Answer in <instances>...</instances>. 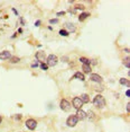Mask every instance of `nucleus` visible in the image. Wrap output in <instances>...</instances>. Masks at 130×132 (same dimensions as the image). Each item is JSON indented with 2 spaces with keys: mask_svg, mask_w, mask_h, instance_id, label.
<instances>
[{
  "mask_svg": "<svg viewBox=\"0 0 130 132\" xmlns=\"http://www.w3.org/2000/svg\"><path fill=\"white\" fill-rule=\"evenodd\" d=\"M18 33H23V28H19V29H18Z\"/></svg>",
  "mask_w": 130,
  "mask_h": 132,
  "instance_id": "obj_33",
  "label": "nucleus"
},
{
  "mask_svg": "<svg viewBox=\"0 0 130 132\" xmlns=\"http://www.w3.org/2000/svg\"><path fill=\"white\" fill-rule=\"evenodd\" d=\"M21 115H16V117H15V119H16V120H19V119H21Z\"/></svg>",
  "mask_w": 130,
  "mask_h": 132,
  "instance_id": "obj_30",
  "label": "nucleus"
},
{
  "mask_svg": "<svg viewBox=\"0 0 130 132\" xmlns=\"http://www.w3.org/2000/svg\"><path fill=\"white\" fill-rule=\"evenodd\" d=\"M93 105L96 106L98 109H103L105 106V99L102 95H96L94 98H93Z\"/></svg>",
  "mask_w": 130,
  "mask_h": 132,
  "instance_id": "obj_1",
  "label": "nucleus"
},
{
  "mask_svg": "<svg viewBox=\"0 0 130 132\" xmlns=\"http://www.w3.org/2000/svg\"><path fill=\"white\" fill-rule=\"evenodd\" d=\"M89 16H90L89 12H82V14L80 15V16H78V21H80V22L85 21V19H87V18L89 17Z\"/></svg>",
  "mask_w": 130,
  "mask_h": 132,
  "instance_id": "obj_14",
  "label": "nucleus"
},
{
  "mask_svg": "<svg viewBox=\"0 0 130 132\" xmlns=\"http://www.w3.org/2000/svg\"><path fill=\"white\" fill-rule=\"evenodd\" d=\"M74 78H76V79H78V80H81V81H84V80H85V77H84V75L82 72H75Z\"/></svg>",
  "mask_w": 130,
  "mask_h": 132,
  "instance_id": "obj_13",
  "label": "nucleus"
},
{
  "mask_svg": "<svg viewBox=\"0 0 130 132\" xmlns=\"http://www.w3.org/2000/svg\"><path fill=\"white\" fill-rule=\"evenodd\" d=\"M75 116L78 117V121H83L84 119H87V112L82 111V110H78V113L75 114Z\"/></svg>",
  "mask_w": 130,
  "mask_h": 132,
  "instance_id": "obj_8",
  "label": "nucleus"
},
{
  "mask_svg": "<svg viewBox=\"0 0 130 132\" xmlns=\"http://www.w3.org/2000/svg\"><path fill=\"white\" fill-rule=\"evenodd\" d=\"M39 67H41V69H43V70H47V69H48L47 65H46V63H44V62H41V65H39Z\"/></svg>",
  "mask_w": 130,
  "mask_h": 132,
  "instance_id": "obj_20",
  "label": "nucleus"
},
{
  "mask_svg": "<svg viewBox=\"0 0 130 132\" xmlns=\"http://www.w3.org/2000/svg\"><path fill=\"white\" fill-rule=\"evenodd\" d=\"M60 35H62V36H67V35H69V32H66L65 29H61V31H60Z\"/></svg>",
  "mask_w": 130,
  "mask_h": 132,
  "instance_id": "obj_21",
  "label": "nucleus"
},
{
  "mask_svg": "<svg viewBox=\"0 0 130 132\" xmlns=\"http://www.w3.org/2000/svg\"><path fill=\"white\" fill-rule=\"evenodd\" d=\"M127 111L130 112V103H128V104H127Z\"/></svg>",
  "mask_w": 130,
  "mask_h": 132,
  "instance_id": "obj_29",
  "label": "nucleus"
},
{
  "mask_svg": "<svg viewBox=\"0 0 130 132\" xmlns=\"http://www.w3.org/2000/svg\"><path fill=\"white\" fill-rule=\"evenodd\" d=\"M74 8L80 9V10H84V9H85V7H84L83 5H75V7H74Z\"/></svg>",
  "mask_w": 130,
  "mask_h": 132,
  "instance_id": "obj_23",
  "label": "nucleus"
},
{
  "mask_svg": "<svg viewBox=\"0 0 130 132\" xmlns=\"http://www.w3.org/2000/svg\"><path fill=\"white\" fill-rule=\"evenodd\" d=\"M1 122H2V117L0 116V123H1Z\"/></svg>",
  "mask_w": 130,
  "mask_h": 132,
  "instance_id": "obj_35",
  "label": "nucleus"
},
{
  "mask_svg": "<svg viewBox=\"0 0 130 132\" xmlns=\"http://www.w3.org/2000/svg\"><path fill=\"white\" fill-rule=\"evenodd\" d=\"M80 61L83 63V65H87V66H90V63H91V60H89L87 58H80Z\"/></svg>",
  "mask_w": 130,
  "mask_h": 132,
  "instance_id": "obj_16",
  "label": "nucleus"
},
{
  "mask_svg": "<svg viewBox=\"0 0 130 132\" xmlns=\"http://www.w3.org/2000/svg\"><path fill=\"white\" fill-rule=\"evenodd\" d=\"M26 126L28 130H35L37 128V121L34 119H28L26 121Z\"/></svg>",
  "mask_w": 130,
  "mask_h": 132,
  "instance_id": "obj_5",
  "label": "nucleus"
},
{
  "mask_svg": "<svg viewBox=\"0 0 130 132\" xmlns=\"http://www.w3.org/2000/svg\"><path fill=\"white\" fill-rule=\"evenodd\" d=\"M16 36H17V33H15L14 35H12V36H11V38H12V37H14V38H15V37H16Z\"/></svg>",
  "mask_w": 130,
  "mask_h": 132,
  "instance_id": "obj_34",
  "label": "nucleus"
},
{
  "mask_svg": "<svg viewBox=\"0 0 130 132\" xmlns=\"http://www.w3.org/2000/svg\"><path fill=\"white\" fill-rule=\"evenodd\" d=\"M90 79L92 80L93 82H98V84H100V82H102V77L99 76V75H96V73H93V75H91L90 76Z\"/></svg>",
  "mask_w": 130,
  "mask_h": 132,
  "instance_id": "obj_9",
  "label": "nucleus"
},
{
  "mask_svg": "<svg viewBox=\"0 0 130 132\" xmlns=\"http://www.w3.org/2000/svg\"><path fill=\"white\" fill-rule=\"evenodd\" d=\"M80 98H81V100H82L83 104H87V103L90 102V97H89V95H87V94H82Z\"/></svg>",
  "mask_w": 130,
  "mask_h": 132,
  "instance_id": "obj_12",
  "label": "nucleus"
},
{
  "mask_svg": "<svg viewBox=\"0 0 130 132\" xmlns=\"http://www.w3.org/2000/svg\"><path fill=\"white\" fill-rule=\"evenodd\" d=\"M60 107H61L63 111H65V112H67V111H69L71 110V103L69 102L67 99H62L61 100V103H60Z\"/></svg>",
  "mask_w": 130,
  "mask_h": 132,
  "instance_id": "obj_6",
  "label": "nucleus"
},
{
  "mask_svg": "<svg viewBox=\"0 0 130 132\" xmlns=\"http://www.w3.org/2000/svg\"><path fill=\"white\" fill-rule=\"evenodd\" d=\"M63 15H65V11H60V12H57V15H56V16H63Z\"/></svg>",
  "mask_w": 130,
  "mask_h": 132,
  "instance_id": "obj_25",
  "label": "nucleus"
},
{
  "mask_svg": "<svg viewBox=\"0 0 130 132\" xmlns=\"http://www.w3.org/2000/svg\"><path fill=\"white\" fill-rule=\"evenodd\" d=\"M126 95H127L128 97H130V90H127V91H126Z\"/></svg>",
  "mask_w": 130,
  "mask_h": 132,
  "instance_id": "obj_31",
  "label": "nucleus"
},
{
  "mask_svg": "<svg viewBox=\"0 0 130 132\" xmlns=\"http://www.w3.org/2000/svg\"><path fill=\"white\" fill-rule=\"evenodd\" d=\"M78 117L75 116V115H69V117H67V120H66V124L69 126V128H74V126L78 124Z\"/></svg>",
  "mask_w": 130,
  "mask_h": 132,
  "instance_id": "obj_3",
  "label": "nucleus"
},
{
  "mask_svg": "<svg viewBox=\"0 0 130 132\" xmlns=\"http://www.w3.org/2000/svg\"><path fill=\"white\" fill-rule=\"evenodd\" d=\"M62 60H63V61H69V58H67V56H63Z\"/></svg>",
  "mask_w": 130,
  "mask_h": 132,
  "instance_id": "obj_27",
  "label": "nucleus"
},
{
  "mask_svg": "<svg viewBox=\"0 0 130 132\" xmlns=\"http://www.w3.org/2000/svg\"><path fill=\"white\" fill-rule=\"evenodd\" d=\"M119 82L121 84V85H124V86H129V80L126 79V78H121V79L119 80Z\"/></svg>",
  "mask_w": 130,
  "mask_h": 132,
  "instance_id": "obj_18",
  "label": "nucleus"
},
{
  "mask_svg": "<svg viewBox=\"0 0 130 132\" xmlns=\"http://www.w3.org/2000/svg\"><path fill=\"white\" fill-rule=\"evenodd\" d=\"M82 70H83L84 73H91V67L90 66H87V65H83L82 66Z\"/></svg>",
  "mask_w": 130,
  "mask_h": 132,
  "instance_id": "obj_15",
  "label": "nucleus"
},
{
  "mask_svg": "<svg viewBox=\"0 0 130 132\" xmlns=\"http://www.w3.org/2000/svg\"><path fill=\"white\" fill-rule=\"evenodd\" d=\"M87 115H89V119H90V120H93V117H94V113H93V112L92 111H89V112H87Z\"/></svg>",
  "mask_w": 130,
  "mask_h": 132,
  "instance_id": "obj_22",
  "label": "nucleus"
},
{
  "mask_svg": "<svg viewBox=\"0 0 130 132\" xmlns=\"http://www.w3.org/2000/svg\"><path fill=\"white\" fill-rule=\"evenodd\" d=\"M36 59L42 62V61H44V60L46 59V55H45V53L44 52H37L36 53Z\"/></svg>",
  "mask_w": 130,
  "mask_h": 132,
  "instance_id": "obj_11",
  "label": "nucleus"
},
{
  "mask_svg": "<svg viewBox=\"0 0 130 132\" xmlns=\"http://www.w3.org/2000/svg\"><path fill=\"white\" fill-rule=\"evenodd\" d=\"M11 58V53L9 51H2L0 52V60H8Z\"/></svg>",
  "mask_w": 130,
  "mask_h": 132,
  "instance_id": "obj_10",
  "label": "nucleus"
},
{
  "mask_svg": "<svg viewBox=\"0 0 130 132\" xmlns=\"http://www.w3.org/2000/svg\"><path fill=\"white\" fill-rule=\"evenodd\" d=\"M12 11H14L16 15H18V11H17V10H16V9H15V8H12Z\"/></svg>",
  "mask_w": 130,
  "mask_h": 132,
  "instance_id": "obj_32",
  "label": "nucleus"
},
{
  "mask_svg": "<svg viewBox=\"0 0 130 132\" xmlns=\"http://www.w3.org/2000/svg\"><path fill=\"white\" fill-rule=\"evenodd\" d=\"M58 62V58L55 54H49L48 56H46V65L47 67H55Z\"/></svg>",
  "mask_w": 130,
  "mask_h": 132,
  "instance_id": "obj_2",
  "label": "nucleus"
},
{
  "mask_svg": "<svg viewBox=\"0 0 130 132\" xmlns=\"http://www.w3.org/2000/svg\"><path fill=\"white\" fill-rule=\"evenodd\" d=\"M64 26H65V28L64 29H65L66 32H69V33H74L76 31V26L73 23H66Z\"/></svg>",
  "mask_w": 130,
  "mask_h": 132,
  "instance_id": "obj_7",
  "label": "nucleus"
},
{
  "mask_svg": "<svg viewBox=\"0 0 130 132\" xmlns=\"http://www.w3.org/2000/svg\"><path fill=\"white\" fill-rule=\"evenodd\" d=\"M123 65L127 68H130V58L129 56H126V58L123 59Z\"/></svg>",
  "mask_w": 130,
  "mask_h": 132,
  "instance_id": "obj_17",
  "label": "nucleus"
},
{
  "mask_svg": "<svg viewBox=\"0 0 130 132\" xmlns=\"http://www.w3.org/2000/svg\"><path fill=\"white\" fill-rule=\"evenodd\" d=\"M9 60H10V62H11V63H18V62L20 61V59L18 58V56H11V58L9 59Z\"/></svg>",
  "mask_w": 130,
  "mask_h": 132,
  "instance_id": "obj_19",
  "label": "nucleus"
},
{
  "mask_svg": "<svg viewBox=\"0 0 130 132\" xmlns=\"http://www.w3.org/2000/svg\"><path fill=\"white\" fill-rule=\"evenodd\" d=\"M57 18H56V19H51V21H49V23H51V24H56V23H57Z\"/></svg>",
  "mask_w": 130,
  "mask_h": 132,
  "instance_id": "obj_24",
  "label": "nucleus"
},
{
  "mask_svg": "<svg viewBox=\"0 0 130 132\" xmlns=\"http://www.w3.org/2000/svg\"><path fill=\"white\" fill-rule=\"evenodd\" d=\"M72 105H73L74 109H76L78 111V110H81V107L83 106V103H82V100H81L80 97H74L73 100H72Z\"/></svg>",
  "mask_w": 130,
  "mask_h": 132,
  "instance_id": "obj_4",
  "label": "nucleus"
},
{
  "mask_svg": "<svg viewBox=\"0 0 130 132\" xmlns=\"http://www.w3.org/2000/svg\"><path fill=\"white\" fill-rule=\"evenodd\" d=\"M35 25H36V26H39V25H41V21H36Z\"/></svg>",
  "mask_w": 130,
  "mask_h": 132,
  "instance_id": "obj_26",
  "label": "nucleus"
},
{
  "mask_svg": "<svg viewBox=\"0 0 130 132\" xmlns=\"http://www.w3.org/2000/svg\"><path fill=\"white\" fill-rule=\"evenodd\" d=\"M35 62H38V61H35ZM37 66H38V63H33V65H32V67H33V68H36V67H37Z\"/></svg>",
  "mask_w": 130,
  "mask_h": 132,
  "instance_id": "obj_28",
  "label": "nucleus"
}]
</instances>
